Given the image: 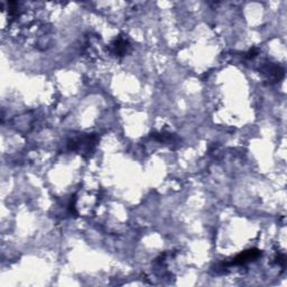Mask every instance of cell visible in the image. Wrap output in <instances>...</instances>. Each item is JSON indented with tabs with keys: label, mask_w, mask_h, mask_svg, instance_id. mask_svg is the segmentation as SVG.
Here are the masks:
<instances>
[{
	"label": "cell",
	"mask_w": 287,
	"mask_h": 287,
	"mask_svg": "<svg viewBox=\"0 0 287 287\" xmlns=\"http://www.w3.org/2000/svg\"><path fill=\"white\" fill-rule=\"evenodd\" d=\"M264 73L267 75L268 81L270 82H279L285 75L284 68L278 67V65H267L264 70Z\"/></svg>",
	"instance_id": "obj_3"
},
{
	"label": "cell",
	"mask_w": 287,
	"mask_h": 287,
	"mask_svg": "<svg viewBox=\"0 0 287 287\" xmlns=\"http://www.w3.org/2000/svg\"><path fill=\"white\" fill-rule=\"evenodd\" d=\"M98 143V136L83 135L68 140V148L70 151L78 152L83 156H89L94 151Z\"/></svg>",
	"instance_id": "obj_1"
},
{
	"label": "cell",
	"mask_w": 287,
	"mask_h": 287,
	"mask_svg": "<svg viewBox=\"0 0 287 287\" xmlns=\"http://www.w3.org/2000/svg\"><path fill=\"white\" fill-rule=\"evenodd\" d=\"M112 53L116 54L117 56H123L128 53V50L130 49L129 42L126 38L119 37L115 42L111 43Z\"/></svg>",
	"instance_id": "obj_4"
},
{
	"label": "cell",
	"mask_w": 287,
	"mask_h": 287,
	"mask_svg": "<svg viewBox=\"0 0 287 287\" xmlns=\"http://www.w3.org/2000/svg\"><path fill=\"white\" fill-rule=\"evenodd\" d=\"M260 255H261L260 250L258 249L247 250V252H243L240 253V255H238L237 257L234 258L230 263H227L226 266H241V265H245L253 259H257Z\"/></svg>",
	"instance_id": "obj_2"
}]
</instances>
